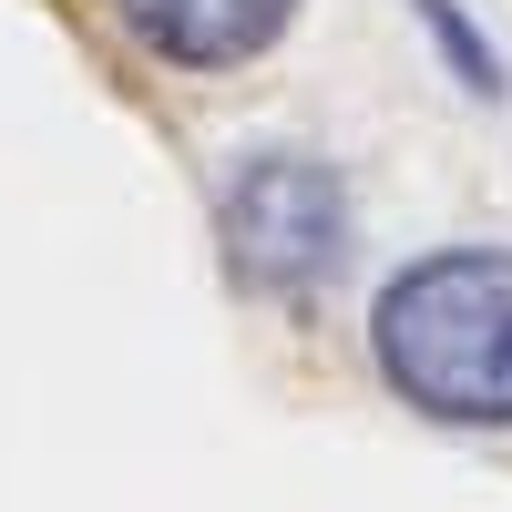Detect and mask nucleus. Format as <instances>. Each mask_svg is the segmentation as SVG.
Returning a JSON list of instances; mask_svg holds the SVG:
<instances>
[{
  "instance_id": "1",
  "label": "nucleus",
  "mask_w": 512,
  "mask_h": 512,
  "mask_svg": "<svg viewBox=\"0 0 512 512\" xmlns=\"http://www.w3.org/2000/svg\"><path fill=\"white\" fill-rule=\"evenodd\" d=\"M379 379L461 431L512 420V246H441L400 267L369 308Z\"/></svg>"
},
{
  "instance_id": "2",
  "label": "nucleus",
  "mask_w": 512,
  "mask_h": 512,
  "mask_svg": "<svg viewBox=\"0 0 512 512\" xmlns=\"http://www.w3.org/2000/svg\"><path fill=\"white\" fill-rule=\"evenodd\" d=\"M216 236L246 287L297 297L349 256V185H338V164L297 154V144L236 154V175L216 185Z\"/></svg>"
},
{
  "instance_id": "4",
  "label": "nucleus",
  "mask_w": 512,
  "mask_h": 512,
  "mask_svg": "<svg viewBox=\"0 0 512 512\" xmlns=\"http://www.w3.org/2000/svg\"><path fill=\"white\" fill-rule=\"evenodd\" d=\"M410 11H420V31H431L441 41V52H451V72H461V93H502V62L482 52V41H472V21H461V0H410Z\"/></svg>"
},
{
  "instance_id": "3",
  "label": "nucleus",
  "mask_w": 512,
  "mask_h": 512,
  "mask_svg": "<svg viewBox=\"0 0 512 512\" xmlns=\"http://www.w3.org/2000/svg\"><path fill=\"white\" fill-rule=\"evenodd\" d=\"M113 11H123V31H134L144 52L185 62V72H226V62L267 52L297 0H113Z\"/></svg>"
}]
</instances>
